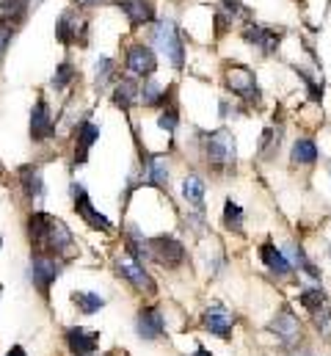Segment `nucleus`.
<instances>
[{
    "instance_id": "nucleus-14",
    "label": "nucleus",
    "mask_w": 331,
    "mask_h": 356,
    "mask_svg": "<svg viewBox=\"0 0 331 356\" xmlns=\"http://www.w3.org/2000/svg\"><path fill=\"white\" fill-rule=\"evenodd\" d=\"M155 67H158V61H155V53L150 47H144V44L130 47V53H127V70L130 72H136V75H152Z\"/></svg>"
},
{
    "instance_id": "nucleus-8",
    "label": "nucleus",
    "mask_w": 331,
    "mask_h": 356,
    "mask_svg": "<svg viewBox=\"0 0 331 356\" xmlns=\"http://www.w3.org/2000/svg\"><path fill=\"white\" fill-rule=\"evenodd\" d=\"M271 332H273V337H276L282 346H293V343H298V337H301V323H298V318H296L293 312L282 309V312L273 318Z\"/></svg>"
},
{
    "instance_id": "nucleus-26",
    "label": "nucleus",
    "mask_w": 331,
    "mask_h": 356,
    "mask_svg": "<svg viewBox=\"0 0 331 356\" xmlns=\"http://www.w3.org/2000/svg\"><path fill=\"white\" fill-rule=\"evenodd\" d=\"M72 301L78 304V309L86 312V315H91V312H97V309H102V307H105V301H102L99 296H94V293H75V296H72Z\"/></svg>"
},
{
    "instance_id": "nucleus-28",
    "label": "nucleus",
    "mask_w": 331,
    "mask_h": 356,
    "mask_svg": "<svg viewBox=\"0 0 331 356\" xmlns=\"http://www.w3.org/2000/svg\"><path fill=\"white\" fill-rule=\"evenodd\" d=\"M312 321H315V329L329 340L331 337V307L329 304H323V307H318L315 312H312Z\"/></svg>"
},
{
    "instance_id": "nucleus-4",
    "label": "nucleus",
    "mask_w": 331,
    "mask_h": 356,
    "mask_svg": "<svg viewBox=\"0 0 331 356\" xmlns=\"http://www.w3.org/2000/svg\"><path fill=\"white\" fill-rule=\"evenodd\" d=\"M227 81V89L232 91L235 97H241L243 102H259V86H257V78L254 72L243 67V64H232L224 75Z\"/></svg>"
},
{
    "instance_id": "nucleus-13",
    "label": "nucleus",
    "mask_w": 331,
    "mask_h": 356,
    "mask_svg": "<svg viewBox=\"0 0 331 356\" xmlns=\"http://www.w3.org/2000/svg\"><path fill=\"white\" fill-rule=\"evenodd\" d=\"M259 260H262V266L268 268L271 273H276V276H290L293 273V266H290L287 254L279 252L273 243H262L259 246Z\"/></svg>"
},
{
    "instance_id": "nucleus-33",
    "label": "nucleus",
    "mask_w": 331,
    "mask_h": 356,
    "mask_svg": "<svg viewBox=\"0 0 331 356\" xmlns=\"http://www.w3.org/2000/svg\"><path fill=\"white\" fill-rule=\"evenodd\" d=\"M158 124L163 127L166 133H171V130L177 127V111L171 108V111H166V113H161V119H158Z\"/></svg>"
},
{
    "instance_id": "nucleus-25",
    "label": "nucleus",
    "mask_w": 331,
    "mask_h": 356,
    "mask_svg": "<svg viewBox=\"0 0 331 356\" xmlns=\"http://www.w3.org/2000/svg\"><path fill=\"white\" fill-rule=\"evenodd\" d=\"M147 179L152 182V185H168V169H166V161L161 158H150V163H147Z\"/></svg>"
},
{
    "instance_id": "nucleus-19",
    "label": "nucleus",
    "mask_w": 331,
    "mask_h": 356,
    "mask_svg": "<svg viewBox=\"0 0 331 356\" xmlns=\"http://www.w3.org/2000/svg\"><path fill=\"white\" fill-rule=\"evenodd\" d=\"M119 8L130 17L133 25H144V22L152 19V8H150L147 0H119Z\"/></svg>"
},
{
    "instance_id": "nucleus-22",
    "label": "nucleus",
    "mask_w": 331,
    "mask_h": 356,
    "mask_svg": "<svg viewBox=\"0 0 331 356\" xmlns=\"http://www.w3.org/2000/svg\"><path fill=\"white\" fill-rule=\"evenodd\" d=\"M204 179L196 177V175H188V177L182 179V196L193 204V207H202V202H204Z\"/></svg>"
},
{
    "instance_id": "nucleus-30",
    "label": "nucleus",
    "mask_w": 331,
    "mask_h": 356,
    "mask_svg": "<svg viewBox=\"0 0 331 356\" xmlns=\"http://www.w3.org/2000/svg\"><path fill=\"white\" fill-rule=\"evenodd\" d=\"M279 138H282L279 130H265L262 133V141H259V155L262 158H271V152L279 147Z\"/></svg>"
},
{
    "instance_id": "nucleus-11",
    "label": "nucleus",
    "mask_w": 331,
    "mask_h": 356,
    "mask_svg": "<svg viewBox=\"0 0 331 356\" xmlns=\"http://www.w3.org/2000/svg\"><path fill=\"white\" fill-rule=\"evenodd\" d=\"M152 257L161 260L163 266L174 268L185 260V246L174 238H158V241H152Z\"/></svg>"
},
{
    "instance_id": "nucleus-10",
    "label": "nucleus",
    "mask_w": 331,
    "mask_h": 356,
    "mask_svg": "<svg viewBox=\"0 0 331 356\" xmlns=\"http://www.w3.org/2000/svg\"><path fill=\"white\" fill-rule=\"evenodd\" d=\"M119 273L127 279V282H133L138 290H147V293H155V282L150 279V273L144 270V266L138 263V260H133L130 254H124L122 260H119Z\"/></svg>"
},
{
    "instance_id": "nucleus-29",
    "label": "nucleus",
    "mask_w": 331,
    "mask_h": 356,
    "mask_svg": "<svg viewBox=\"0 0 331 356\" xmlns=\"http://www.w3.org/2000/svg\"><path fill=\"white\" fill-rule=\"evenodd\" d=\"M28 8V0H3L0 3V19H17Z\"/></svg>"
},
{
    "instance_id": "nucleus-39",
    "label": "nucleus",
    "mask_w": 331,
    "mask_h": 356,
    "mask_svg": "<svg viewBox=\"0 0 331 356\" xmlns=\"http://www.w3.org/2000/svg\"><path fill=\"white\" fill-rule=\"evenodd\" d=\"M81 3H97V0H81Z\"/></svg>"
},
{
    "instance_id": "nucleus-7",
    "label": "nucleus",
    "mask_w": 331,
    "mask_h": 356,
    "mask_svg": "<svg viewBox=\"0 0 331 356\" xmlns=\"http://www.w3.org/2000/svg\"><path fill=\"white\" fill-rule=\"evenodd\" d=\"M232 326H235V315L227 309V307H207L204 309V329L216 337H229L232 334Z\"/></svg>"
},
{
    "instance_id": "nucleus-35",
    "label": "nucleus",
    "mask_w": 331,
    "mask_h": 356,
    "mask_svg": "<svg viewBox=\"0 0 331 356\" xmlns=\"http://www.w3.org/2000/svg\"><path fill=\"white\" fill-rule=\"evenodd\" d=\"M8 42H11V28L6 22H0V56H3V50H6Z\"/></svg>"
},
{
    "instance_id": "nucleus-9",
    "label": "nucleus",
    "mask_w": 331,
    "mask_h": 356,
    "mask_svg": "<svg viewBox=\"0 0 331 356\" xmlns=\"http://www.w3.org/2000/svg\"><path fill=\"white\" fill-rule=\"evenodd\" d=\"M72 196H75V210L81 213V218L86 221V224H88V227H94V229H102V232H108V229H111L108 218L91 207V202H88V196H86V191H83L81 185H72Z\"/></svg>"
},
{
    "instance_id": "nucleus-16",
    "label": "nucleus",
    "mask_w": 331,
    "mask_h": 356,
    "mask_svg": "<svg viewBox=\"0 0 331 356\" xmlns=\"http://www.w3.org/2000/svg\"><path fill=\"white\" fill-rule=\"evenodd\" d=\"M284 254H287V260H290V266L293 270H301V273H307L309 279H315V282H321V270L315 268V263L304 254V249L298 246V243H284Z\"/></svg>"
},
{
    "instance_id": "nucleus-6",
    "label": "nucleus",
    "mask_w": 331,
    "mask_h": 356,
    "mask_svg": "<svg viewBox=\"0 0 331 356\" xmlns=\"http://www.w3.org/2000/svg\"><path fill=\"white\" fill-rule=\"evenodd\" d=\"M58 273H61V263L58 260H53L47 254H36L33 257V263H31V279H33V284L42 293H47V287L56 282Z\"/></svg>"
},
{
    "instance_id": "nucleus-15",
    "label": "nucleus",
    "mask_w": 331,
    "mask_h": 356,
    "mask_svg": "<svg viewBox=\"0 0 331 356\" xmlns=\"http://www.w3.org/2000/svg\"><path fill=\"white\" fill-rule=\"evenodd\" d=\"M67 346L75 356H91L97 348V332L91 329H70L67 332Z\"/></svg>"
},
{
    "instance_id": "nucleus-21",
    "label": "nucleus",
    "mask_w": 331,
    "mask_h": 356,
    "mask_svg": "<svg viewBox=\"0 0 331 356\" xmlns=\"http://www.w3.org/2000/svg\"><path fill=\"white\" fill-rule=\"evenodd\" d=\"M22 188H25V193L31 196V199H39V196H45V179H42V172L36 169V166H25L22 172Z\"/></svg>"
},
{
    "instance_id": "nucleus-18",
    "label": "nucleus",
    "mask_w": 331,
    "mask_h": 356,
    "mask_svg": "<svg viewBox=\"0 0 331 356\" xmlns=\"http://www.w3.org/2000/svg\"><path fill=\"white\" fill-rule=\"evenodd\" d=\"M318 144L312 141V138H298L296 144H293V163H298V166H312L315 161H318Z\"/></svg>"
},
{
    "instance_id": "nucleus-38",
    "label": "nucleus",
    "mask_w": 331,
    "mask_h": 356,
    "mask_svg": "<svg viewBox=\"0 0 331 356\" xmlns=\"http://www.w3.org/2000/svg\"><path fill=\"white\" fill-rule=\"evenodd\" d=\"M193 356H210V354H207L204 348H199V351H196V354H193Z\"/></svg>"
},
{
    "instance_id": "nucleus-1",
    "label": "nucleus",
    "mask_w": 331,
    "mask_h": 356,
    "mask_svg": "<svg viewBox=\"0 0 331 356\" xmlns=\"http://www.w3.org/2000/svg\"><path fill=\"white\" fill-rule=\"evenodd\" d=\"M28 229H31V241L36 243L39 254H61V252H67L72 246V232L56 216L33 213Z\"/></svg>"
},
{
    "instance_id": "nucleus-36",
    "label": "nucleus",
    "mask_w": 331,
    "mask_h": 356,
    "mask_svg": "<svg viewBox=\"0 0 331 356\" xmlns=\"http://www.w3.org/2000/svg\"><path fill=\"white\" fill-rule=\"evenodd\" d=\"M6 356H25V351H22V348L17 346V348H11V351H8V354H6Z\"/></svg>"
},
{
    "instance_id": "nucleus-37",
    "label": "nucleus",
    "mask_w": 331,
    "mask_h": 356,
    "mask_svg": "<svg viewBox=\"0 0 331 356\" xmlns=\"http://www.w3.org/2000/svg\"><path fill=\"white\" fill-rule=\"evenodd\" d=\"M293 356H318V354H312V351H296Z\"/></svg>"
},
{
    "instance_id": "nucleus-12",
    "label": "nucleus",
    "mask_w": 331,
    "mask_h": 356,
    "mask_svg": "<svg viewBox=\"0 0 331 356\" xmlns=\"http://www.w3.org/2000/svg\"><path fill=\"white\" fill-rule=\"evenodd\" d=\"M136 329H138V334H141L144 340H155V337H161V334H163V312L155 309V307L141 309L138 318H136Z\"/></svg>"
},
{
    "instance_id": "nucleus-24",
    "label": "nucleus",
    "mask_w": 331,
    "mask_h": 356,
    "mask_svg": "<svg viewBox=\"0 0 331 356\" xmlns=\"http://www.w3.org/2000/svg\"><path fill=\"white\" fill-rule=\"evenodd\" d=\"M298 301H301V307H307L309 312H315L318 307L326 304V296H323L321 287H304V290L298 293Z\"/></svg>"
},
{
    "instance_id": "nucleus-32",
    "label": "nucleus",
    "mask_w": 331,
    "mask_h": 356,
    "mask_svg": "<svg viewBox=\"0 0 331 356\" xmlns=\"http://www.w3.org/2000/svg\"><path fill=\"white\" fill-rule=\"evenodd\" d=\"M70 81H72V67H70V64H61V67H58V75L53 78V86H56V89H64Z\"/></svg>"
},
{
    "instance_id": "nucleus-2",
    "label": "nucleus",
    "mask_w": 331,
    "mask_h": 356,
    "mask_svg": "<svg viewBox=\"0 0 331 356\" xmlns=\"http://www.w3.org/2000/svg\"><path fill=\"white\" fill-rule=\"evenodd\" d=\"M204 155H207V163L218 172L229 169L235 163V155H238V147H235V136L229 130H216L207 136L204 141Z\"/></svg>"
},
{
    "instance_id": "nucleus-20",
    "label": "nucleus",
    "mask_w": 331,
    "mask_h": 356,
    "mask_svg": "<svg viewBox=\"0 0 331 356\" xmlns=\"http://www.w3.org/2000/svg\"><path fill=\"white\" fill-rule=\"evenodd\" d=\"M99 138V127L97 124H91V122H83L81 130H78V149H75V158L78 161H86L88 158V149H91V144Z\"/></svg>"
},
{
    "instance_id": "nucleus-17",
    "label": "nucleus",
    "mask_w": 331,
    "mask_h": 356,
    "mask_svg": "<svg viewBox=\"0 0 331 356\" xmlns=\"http://www.w3.org/2000/svg\"><path fill=\"white\" fill-rule=\"evenodd\" d=\"M31 136H33L36 141L53 136V122H50V111H47L45 99H39V102L33 105V113H31Z\"/></svg>"
},
{
    "instance_id": "nucleus-34",
    "label": "nucleus",
    "mask_w": 331,
    "mask_h": 356,
    "mask_svg": "<svg viewBox=\"0 0 331 356\" xmlns=\"http://www.w3.org/2000/svg\"><path fill=\"white\" fill-rule=\"evenodd\" d=\"M111 72H113V64H111V58H99V61H97V81H105Z\"/></svg>"
},
{
    "instance_id": "nucleus-3",
    "label": "nucleus",
    "mask_w": 331,
    "mask_h": 356,
    "mask_svg": "<svg viewBox=\"0 0 331 356\" xmlns=\"http://www.w3.org/2000/svg\"><path fill=\"white\" fill-rule=\"evenodd\" d=\"M152 42L158 44V50L163 53L166 58L179 70L185 64V53H182V42H179V33H177V25L171 19L163 22H155L152 28Z\"/></svg>"
},
{
    "instance_id": "nucleus-27",
    "label": "nucleus",
    "mask_w": 331,
    "mask_h": 356,
    "mask_svg": "<svg viewBox=\"0 0 331 356\" xmlns=\"http://www.w3.org/2000/svg\"><path fill=\"white\" fill-rule=\"evenodd\" d=\"M136 94H138V89H136L133 81H122V83L116 86V91H113V102L122 105V108H130L133 99H136Z\"/></svg>"
},
{
    "instance_id": "nucleus-31",
    "label": "nucleus",
    "mask_w": 331,
    "mask_h": 356,
    "mask_svg": "<svg viewBox=\"0 0 331 356\" xmlns=\"http://www.w3.org/2000/svg\"><path fill=\"white\" fill-rule=\"evenodd\" d=\"M166 94V89H161L158 83H147L144 91H141V99H144V105H155L161 97Z\"/></svg>"
},
{
    "instance_id": "nucleus-5",
    "label": "nucleus",
    "mask_w": 331,
    "mask_h": 356,
    "mask_svg": "<svg viewBox=\"0 0 331 356\" xmlns=\"http://www.w3.org/2000/svg\"><path fill=\"white\" fill-rule=\"evenodd\" d=\"M243 39H246L251 47H257L262 56H271L279 50V42H282V33H276L273 28H265V25H257V22H248L243 28Z\"/></svg>"
},
{
    "instance_id": "nucleus-23",
    "label": "nucleus",
    "mask_w": 331,
    "mask_h": 356,
    "mask_svg": "<svg viewBox=\"0 0 331 356\" xmlns=\"http://www.w3.org/2000/svg\"><path fill=\"white\" fill-rule=\"evenodd\" d=\"M224 227L227 229H232V232H243V210H241V204H235L232 199L224 204Z\"/></svg>"
}]
</instances>
